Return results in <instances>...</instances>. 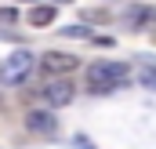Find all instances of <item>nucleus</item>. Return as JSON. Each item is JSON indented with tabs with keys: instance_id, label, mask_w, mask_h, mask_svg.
Listing matches in <instances>:
<instances>
[{
	"instance_id": "nucleus-4",
	"label": "nucleus",
	"mask_w": 156,
	"mask_h": 149,
	"mask_svg": "<svg viewBox=\"0 0 156 149\" xmlns=\"http://www.w3.org/2000/svg\"><path fill=\"white\" fill-rule=\"evenodd\" d=\"M73 95H76V87H73V80H66V76H58V80H51L47 87H44V102L47 106H69L73 102Z\"/></svg>"
},
{
	"instance_id": "nucleus-14",
	"label": "nucleus",
	"mask_w": 156,
	"mask_h": 149,
	"mask_svg": "<svg viewBox=\"0 0 156 149\" xmlns=\"http://www.w3.org/2000/svg\"><path fill=\"white\" fill-rule=\"evenodd\" d=\"M51 4H73V0H51Z\"/></svg>"
},
{
	"instance_id": "nucleus-9",
	"label": "nucleus",
	"mask_w": 156,
	"mask_h": 149,
	"mask_svg": "<svg viewBox=\"0 0 156 149\" xmlns=\"http://www.w3.org/2000/svg\"><path fill=\"white\" fill-rule=\"evenodd\" d=\"M0 22L15 26V22H18V11H15V7H0Z\"/></svg>"
},
{
	"instance_id": "nucleus-7",
	"label": "nucleus",
	"mask_w": 156,
	"mask_h": 149,
	"mask_svg": "<svg viewBox=\"0 0 156 149\" xmlns=\"http://www.w3.org/2000/svg\"><path fill=\"white\" fill-rule=\"evenodd\" d=\"M131 26H153L156 22V7H131Z\"/></svg>"
},
{
	"instance_id": "nucleus-12",
	"label": "nucleus",
	"mask_w": 156,
	"mask_h": 149,
	"mask_svg": "<svg viewBox=\"0 0 156 149\" xmlns=\"http://www.w3.org/2000/svg\"><path fill=\"white\" fill-rule=\"evenodd\" d=\"M94 44H98V47H113L116 40H113V37H94Z\"/></svg>"
},
{
	"instance_id": "nucleus-5",
	"label": "nucleus",
	"mask_w": 156,
	"mask_h": 149,
	"mask_svg": "<svg viewBox=\"0 0 156 149\" xmlns=\"http://www.w3.org/2000/svg\"><path fill=\"white\" fill-rule=\"evenodd\" d=\"M26 127H33V131H55L58 124H55V113H47V109H29V113H26Z\"/></svg>"
},
{
	"instance_id": "nucleus-11",
	"label": "nucleus",
	"mask_w": 156,
	"mask_h": 149,
	"mask_svg": "<svg viewBox=\"0 0 156 149\" xmlns=\"http://www.w3.org/2000/svg\"><path fill=\"white\" fill-rule=\"evenodd\" d=\"M105 18H109L105 11H91V15H87V22H105Z\"/></svg>"
},
{
	"instance_id": "nucleus-2",
	"label": "nucleus",
	"mask_w": 156,
	"mask_h": 149,
	"mask_svg": "<svg viewBox=\"0 0 156 149\" xmlns=\"http://www.w3.org/2000/svg\"><path fill=\"white\" fill-rule=\"evenodd\" d=\"M33 66H37V58H33L26 47H22V51H11V58L0 66V80H4V84H22L26 76L33 73Z\"/></svg>"
},
{
	"instance_id": "nucleus-6",
	"label": "nucleus",
	"mask_w": 156,
	"mask_h": 149,
	"mask_svg": "<svg viewBox=\"0 0 156 149\" xmlns=\"http://www.w3.org/2000/svg\"><path fill=\"white\" fill-rule=\"evenodd\" d=\"M55 15H58V11H55V4H37L26 18H29V26L44 29V26H51V22H55Z\"/></svg>"
},
{
	"instance_id": "nucleus-3",
	"label": "nucleus",
	"mask_w": 156,
	"mask_h": 149,
	"mask_svg": "<svg viewBox=\"0 0 156 149\" xmlns=\"http://www.w3.org/2000/svg\"><path fill=\"white\" fill-rule=\"evenodd\" d=\"M40 69L66 76V73H73V69H80V58L69 55V51H47V55H40Z\"/></svg>"
},
{
	"instance_id": "nucleus-1",
	"label": "nucleus",
	"mask_w": 156,
	"mask_h": 149,
	"mask_svg": "<svg viewBox=\"0 0 156 149\" xmlns=\"http://www.w3.org/2000/svg\"><path fill=\"white\" fill-rule=\"evenodd\" d=\"M127 76H131V66H123V62H94V66H87V87L94 95H105V91L120 87Z\"/></svg>"
},
{
	"instance_id": "nucleus-8",
	"label": "nucleus",
	"mask_w": 156,
	"mask_h": 149,
	"mask_svg": "<svg viewBox=\"0 0 156 149\" xmlns=\"http://www.w3.org/2000/svg\"><path fill=\"white\" fill-rule=\"evenodd\" d=\"M138 80H142V87H153L156 91V66H145V69L138 73Z\"/></svg>"
},
{
	"instance_id": "nucleus-10",
	"label": "nucleus",
	"mask_w": 156,
	"mask_h": 149,
	"mask_svg": "<svg viewBox=\"0 0 156 149\" xmlns=\"http://www.w3.org/2000/svg\"><path fill=\"white\" fill-rule=\"evenodd\" d=\"M62 33H66V37H91V29H87V26H69V29H62Z\"/></svg>"
},
{
	"instance_id": "nucleus-13",
	"label": "nucleus",
	"mask_w": 156,
	"mask_h": 149,
	"mask_svg": "<svg viewBox=\"0 0 156 149\" xmlns=\"http://www.w3.org/2000/svg\"><path fill=\"white\" fill-rule=\"evenodd\" d=\"M76 149H94V146H91V142H87L83 135H76Z\"/></svg>"
}]
</instances>
